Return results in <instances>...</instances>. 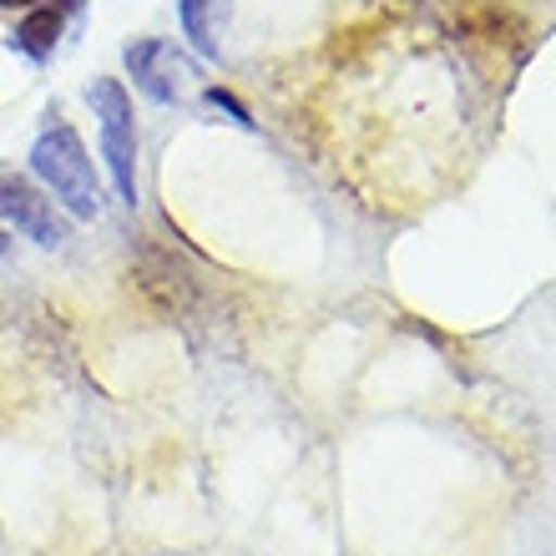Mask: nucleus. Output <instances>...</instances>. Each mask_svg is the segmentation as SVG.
<instances>
[{
	"instance_id": "obj_2",
	"label": "nucleus",
	"mask_w": 556,
	"mask_h": 556,
	"mask_svg": "<svg viewBox=\"0 0 556 556\" xmlns=\"http://www.w3.org/2000/svg\"><path fill=\"white\" fill-rule=\"evenodd\" d=\"M87 102L102 122V157L112 173L122 203H137V117H132V97L117 76H97L87 87Z\"/></svg>"
},
{
	"instance_id": "obj_8",
	"label": "nucleus",
	"mask_w": 556,
	"mask_h": 556,
	"mask_svg": "<svg viewBox=\"0 0 556 556\" xmlns=\"http://www.w3.org/2000/svg\"><path fill=\"white\" fill-rule=\"evenodd\" d=\"M15 5H26L30 11V5H41V0H0V11H15Z\"/></svg>"
},
{
	"instance_id": "obj_7",
	"label": "nucleus",
	"mask_w": 556,
	"mask_h": 556,
	"mask_svg": "<svg viewBox=\"0 0 556 556\" xmlns=\"http://www.w3.org/2000/svg\"><path fill=\"white\" fill-rule=\"evenodd\" d=\"M203 102H207V106H213V112H228V117H233V122H238V127H253V117H249V106L238 102L233 91H223V87H207V91H203Z\"/></svg>"
},
{
	"instance_id": "obj_6",
	"label": "nucleus",
	"mask_w": 556,
	"mask_h": 556,
	"mask_svg": "<svg viewBox=\"0 0 556 556\" xmlns=\"http://www.w3.org/2000/svg\"><path fill=\"white\" fill-rule=\"evenodd\" d=\"M218 11L223 0H177V21H182V36L203 61L223 56V36H218Z\"/></svg>"
},
{
	"instance_id": "obj_4",
	"label": "nucleus",
	"mask_w": 556,
	"mask_h": 556,
	"mask_svg": "<svg viewBox=\"0 0 556 556\" xmlns=\"http://www.w3.org/2000/svg\"><path fill=\"white\" fill-rule=\"evenodd\" d=\"M122 61H127V76L137 81V91H142L147 102H157V106H177L182 97H188L192 76H198V66L177 56L173 41H152V36L127 46Z\"/></svg>"
},
{
	"instance_id": "obj_5",
	"label": "nucleus",
	"mask_w": 556,
	"mask_h": 556,
	"mask_svg": "<svg viewBox=\"0 0 556 556\" xmlns=\"http://www.w3.org/2000/svg\"><path fill=\"white\" fill-rule=\"evenodd\" d=\"M81 11V0H41V5H30L26 21L11 30V51H21L26 61H51L61 46V30H66V15Z\"/></svg>"
},
{
	"instance_id": "obj_9",
	"label": "nucleus",
	"mask_w": 556,
	"mask_h": 556,
	"mask_svg": "<svg viewBox=\"0 0 556 556\" xmlns=\"http://www.w3.org/2000/svg\"><path fill=\"white\" fill-rule=\"evenodd\" d=\"M5 253H11V233H5V228H0V258H5Z\"/></svg>"
},
{
	"instance_id": "obj_3",
	"label": "nucleus",
	"mask_w": 556,
	"mask_h": 556,
	"mask_svg": "<svg viewBox=\"0 0 556 556\" xmlns=\"http://www.w3.org/2000/svg\"><path fill=\"white\" fill-rule=\"evenodd\" d=\"M0 223H11L15 233H26L41 249H61L72 238V223L61 218L56 198L41 182H30L26 173H15L11 162L0 167Z\"/></svg>"
},
{
	"instance_id": "obj_1",
	"label": "nucleus",
	"mask_w": 556,
	"mask_h": 556,
	"mask_svg": "<svg viewBox=\"0 0 556 556\" xmlns=\"http://www.w3.org/2000/svg\"><path fill=\"white\" fill-rule=\"evenodd\" d=\"M30 173L51 198H56L61 213L91 223L102 213V188H97V167L87 157V142L72 122H51L36 147H30Z\"/></svg>"
}]
</instances>
